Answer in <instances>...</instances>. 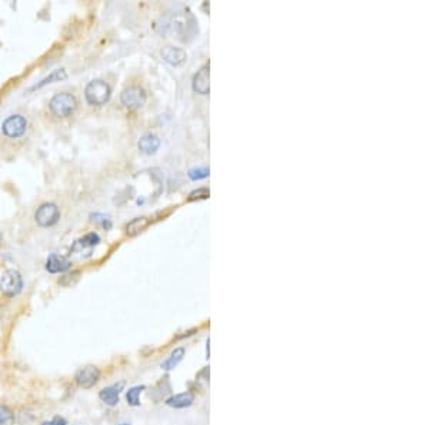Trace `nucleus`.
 Wrapping results in <instances>:
<instances>
[{
  "label": "nucleus",
  "mask_w": 429,
  "mask_h": 425,
  "mask_svg": "<svg viewBox=\"0 0 429 425\" xmlns=\"http://www.w3.org/2000/svg\"><path fill=\"white\" fill-rule=\"evenodd\" d=\"M84 98L89 105L102 106L110 99V86L100 79L92 80L84 89Z\"/></svg>",
  "instance_id": "obj_1"
},
{
  "label": "nucleus",
  "mask_w": 429,
  "mask_h": 425,
  "mask_svg": "<svg viewBox=\"0 0 429 425\" xmlns=\"http://www.w3.org/2000/svg\"><path fill=\"white\" fill-rule=\"evenodd\" d=\"M49 107H50L53 115H56L59 118H66V116H70L76 110L77 100H76V98L72 93L62 92V93H56L53 96L50 103H49Z\"/></svg>",
  "instance_id": "obj_2"
},
{
  "label": "nucleus",
  "mask_w": 429,
  "mask_h": 425,
  "mask_svg": "<svg viewBox=\"0 0 429 425\" xmlns=\"http://www.w3.org/2000/svg\"><path fill=\"white\" fill-rule=\"evenodd\" d=\"M23 288L22 275L16 269H9L0 279V289L6 296H16Z\"/></svg>",
  "instance_id": "obj_3"
},
{
  "label": "nucleus",
  "mask_w": 429,
  "mask_h": 425,
  "mask_svg": "<svg viewBox=\"0 0 429 425\" xmlns=\"http://www.w3.org/2000/svg\"><path fill=\"white\" fill-rule=\"evenodd\" d=\"M121 100L129 109H139L146 102V92L140 86H129L122 92Z\"/></svg>",
  "instance_id": "obj_4"
},
{
  "label": "nucleus",
  "mask_w": 429,
  "mask_h": 425,
  "mask_svg": "<svg viewBox=\"0 0 429 425\" xmlns=\"http://www.w3.org/2000/svg\"><path fill=\"white\" fill-rule=\"evenodd\" d=\"M61 218V212L59 208L54 204H43V205L38 208V211L35 213V219L38 222V225L47 228V226H53Z\"/></svg>",
  "instance_id": "obj_5"
},
{
  "label": "nucleus",
  "mask_w": 429,
  "mask_h": 425,
  "mask_svg": "<svg viewBox=\"0 0 429 425\" xmlns=\"http://www.w3.org/2000/svg\"><path fill=\"white\" fill-rule=\"evenodd\" d=\"M27 122L20 115H12L2 125L3 133L9 137H19L26 132Z\"/></svg>",
  "instance_id": "obj_6"
},
{
  "label": "nucleus",
  "mask_w": 429,
  "mask_h": 425,
  "mask_svg": "<svg viewBox=\"0 0 429 425\" xmlns=\"http://www.w3.org/2000/svg\"><path fill=\"white\" fill-rule=\"evenodd\" d=\"M99 377H100V371H99L98 366L89 365V366H84V368L76 372L75 380L79 387L88 389V388H92L98 382Z\"/></svg>",
  "instance_id": "obj_7"
},
{
  "label": "nucleus",
  "mask_w": 429,
  "mask_h": 425,
  "mask_svg": "<svg viewBox=\"0 0 429 425\" xmlns=\"http://www.w3.org/2000/svg\"><path fill=\"white\" fill-rule=\"evenodd\" d=\"M193 91L201 95H208L209 93V65H205L204 68L197 70L195 76H193Z\"/></svg>",
  "instance_id": "obj_8"
},
{
  "label": "nucleus",
  "mask_w": 429,
  "mask_h": 425,
  "mask_svg": "<svg viewBox=\"0 0 429 425\" xmlns=\"http://www.w3.org/2000/svg\"><path fill=\"white\" fill-rule=\"evenodd\" d=\"M162 56L169 65L172 66H179L183 62L186 61V52L181 47H175V46H166L162 49Z\"/></svg>",
  "instance_id": "obj_9"
},
{
  "label": "nucleus",
  "mask_w": 429,
  "mask_h": 425,
  "mask_svg": "<svg viewBox=\"0 0 429 425\" xmlns=\"http://www.w3.org/2000/svg\"><path fill=\"white\" fill-rule=\"evenodd\" d=\"M70 266H72V262L68 258L61 257L58 253H52L47 258V262H46V269L50 273L65 272V271H68Z\"/></svg>",
  "instance_id": "obj_10"
},
{
  "label": "nucleus",
  "mask_w": 429,
  "mask_h": 425,
  "mask_svg": "<svg viewBox=\"0 0 429 425\" xmlns=\"http://www.w3.org/2000/svg\"><path fill=\"white\" fill-rule=\"evenodd\" d=\"M123 385H125V382H119V384H115L112 387L103 388L99 394L100 400L107 405H116L119 403V394H121Z\"/></svg>",
  "instance_id": "obj_11"
},
{
  "label": "nucleus",
  "mask_w": 429,
  "mask_h": 425,
  "mask_svg": "<svg viewBox=\"0 0 429 425\" xmlns=\"http://www.w3.org/2000/svg\"><path fill=\"white\" fill-rule=\"evenodd\" d=\"M137 146H139V151H140V152L146 153V155H152V153H155L159 149V146H160V139H159L156 135L148 133V135L140 137Z\"/></svg>",
  "instance_id": "obj_12"
},
{
  "label": "nucleus",
  "mask_w": 429,
  "mask_h": 425,
  "mask_svg": "<svg viewBox=\"0 0 429 425\" xmlns=\"http://www.w3.org/2000/svg\"><path fill=\"white\" fill-rule=\"evenodd\" d=\"M100 242V238H99L98 234L92 232V234H88L86 236H83L82 239L76 241L72 246V251L73 252H83L84 249H88V252L91 253L92 248L96 246L98 243Z\"/></svg>",
  "instance_id": "obj_13"
},
{
  "label": "nucleus",
  "mask_w": 429,
  "mask_h": 425,
  "mask_svg": "<svg viewBox=\"0 0 429 425\" xmlns=\"http://www.w3.org/2000/svg\"><path fill=\"white\" fill-rule=\"evenodd\" d=\"M195 401V395L192 392H182V394L174 395L169 400H166V405L172 407V408H186L190 407Z\"/></svg>",
  "instance_id": "obj_14"
},
{
  "label": "nucleus",
  "mask_w": 429,
  "mask_h": 425,
  "mask_svg": "<svg viewBox=\"0 0 429 425\" xmlns=\"http://www.w3.org/2000/svg\"><path fill=\"white\" fill-rule=\"evenodd\" d=\"M148 225H149V219H148L146 216L135 218V219L130 220L128 225H126V235L136 236L137 234H140Z\"/></svg>",
  "instance_id": "obj_15"
},
{
  "label": "nucleus",
  "mask_w": 429,
  "mask_h": 425,
  "mask_svg": "<svg viewBox=\"0 0 429 425\" xmlns=\"http://www.w3.org/2000/svg\"><path fill=\"white\" fill-rule=\"evenodd\" d=\"M183 355H185V349L183 348H176L170 354V357L166 359L165 362L162 364V368L163 370H174L176 365L179 364L182 361V358H183Z\"/></svg>",
  "instance_id": "obj_16"
},
{
  "label": "nucleus",
  "mask_w": 429,
  "mask_h": 425,
  "mask_svg": "<svg viewBox=\"0 0 429 425\" xmlns=\"http://www.w3.org/2000/svg\"><path fill=\"white\" fill-rule=\"evenodd\" d=\"M68 77V75H66V72L63 70V69H59V70H54L53 73H50L49 76L45 77L40 83H38L33 89H39V88H43V86H46V84L49 83H53V82H61V80H65Z\"/></svg>",
  "instance_id": "obj_17"
},
{
  "label": "nucleus",
  "mask_w": 429,
  "mask_h": 425,
  "mask_svg": "<svg viewBox=\"0 0 429 425\" xmlns=\"http://www.w3.org/2000/svg\"><path fill=\"white\" fill-rule=\"evenodd\" d=\"M13 422H15V414L8 407L0 405V425H13Z\"/></svg>",
  "instance_id": "obj_18"
},
{
  "label": "nucleus",
  "mask_w": 429,
  "mask_h": 425,
  "mask_svg": "<svg viewBox=\"0 0 429 425\" xmlns=\"http://www.w3.org/2000/svg\"><path fill=\"white\" fill-rule=\"evenodd\" d=\"M143 389H145L143 385H137V387L130 388V389L128 391V394H126V400H128V403L130 404L132 407L139 405V395H140V392H142Z\"/></svg>",
  "instance_id": "obj_19"
},
{
  "label": "nucleus",
  "mask_w": 429,
  "mask_h": 425,
  "mask_svg": "<svg viewBox=\"0 0 429 425\" xmlns=\"http://www.w3.org/2000/svg\"><path fill=\"white\" fill-rule=\"evenodd\" d=\"M209 176V169L208 167H199V169H192L189 172V178L193 179V181H197V179H204V178H208Z\"/></svg>",
  "instance_id": "obj_20"
},
{
  "label": "nucleus",
  "mask_w": 429,
  "mask_h": 425,
  "mask_svg": "<svg viewBox=\"0 0 429 425\" xmlns=\"http://www.w3.org/2000/svg\"><path fill=\"white\" fill-rule=\"evenodd\" d=\"M209 196V189L208 188H201V189L193 190L189 195V201H196V199H206Z\"/></svg>",
  "instance_id": "obj_21"
},
{
  "label": "nucleus",
  "mask_w": 429,
  "mask_h": 425,
  "mask_svg": "<svg viewBox=\"0 0 429 425\" xmlns=\"http://www.w3.org/2000/svg\"><path fill=\"white\" fill-rule=\"evenodd\" d=\"M92 218H93V220L95 222H98V223H100L103 228L106 229H110V226H112V222H110V219L107 218V216H105V215H100V213H95V215H92Z\"/></svg>",
  "instance_id": "obj_22"
},
{
  "label": "nucleus",
  "mask_w": 429,
  "mask_h": 425,
  "mask_svg": "<svg viewBox=\"0 0 429 425\" xmlns=\"http://www.w3.org/2000/svg\"><path fill=\"white\" fill-rule=\"evenodd\" d=\"M42 425H66V421H65L63 418L56 417L53 418V419H50V421H46V422H43Z\"/></svg>",
  "instance_id": "obj_23"
},
{
  "label": "nucleus",
  "mask_w": 429,
  "mask_h": 425,
  "mask_svg": "<svg viewBox=\"0 0 429 425\" xmlns=\"http://www.w3.org/2000/svg\"><path fill=\"white\" fill-rule=\"evenodd\" d=\"M119 425H129V424H119Z\"/></svg>",
  "instance_id": "obj_24"
}]
</instances>
